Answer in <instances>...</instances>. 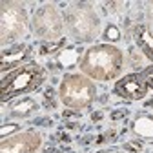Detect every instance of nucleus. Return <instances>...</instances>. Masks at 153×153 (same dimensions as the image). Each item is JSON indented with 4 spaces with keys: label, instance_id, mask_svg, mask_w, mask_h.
I'll return each mask as SVG.
<instances>
[{
    "label": "nucleus",
    "instance_id": "nucleus-16",
    "mask_svg": "<svg viewBox=\"0 0 153 153\" xmlns=\"http://www.w3.org/2000/svg\"><path fill=\"white\" fill-rule=\"evenodd\" d=\"M102 36H104V40H108V42H119L122 38V31H120V27L117 24H108V27H106Z\"/></svg>",
    "mask_w": 153,
    "mask_h": 153
},
{
    "label": "nucleus",
    "instance_id": "nucleus-20",
    "mask_svg": "<svg viewBox=\"0 0 153 153\" xmlns=\"http://www.w3.org/2000/svg\"><path fill=\"white\" fill-rule=\"evenodd\" d=\"M140 75L144 76V80H146L148 88H151V89H153V64H151V66H146V68L140 71Z\"/></svg>",
    "mask_w": 153,
    "mask_h": 153
},
{
    "label": "nucleus",
    "instance_id": "nucleus-21",
    "mask_svg": "<svg viewBox=\"0 0 153 153\" xmlns=\"http://www.w3.org/2000/svg\"><path fill=\"white\" fill-rule=\"evenodd\" d=\"M142 140H137V142H126L124 144V149L126 151H133V153H137V151H140L142 149Z\"/></svg>",
    "mask_w": 153,
    "mask_h": 153
},
{
    "label": "nucleus",
    "instance_id": "nucleus-13",
    "mask_svg": "<svg viewBox=\"0 0 153 153\" xmlns=\"http://www.w3.org/2000/svg\"><path fill=\"white\" fill-rule=\"evenodd\" d=\"M133 133L144 140H153V117L151 115H139V117L131 122Z\"/></svg>",
    "mask_w": 153,
    "mask_h": 153
},
{
    "label": "nucleus",
    "instance_id": "nucleus-10",
    "mask_svg": "<svg viewBox=\"0 0 153 153\" xmlns=\"http://www.w3.org/2000/svg\"><path fill=\"white\" fill-rule=\"evenodd\" d=\"M84 51L79 46H68L64 48L60 53H56L53 56V60L49 62V69L51 71H60V69H71L73 66L80 64Z\"/></svg>",
    "mask_w": 153,
    "mask_h": 153
},
{
    "label": "nucleus",
    "instance_id": "nucleus-1",
    "mask_svg": "<svg viewBox=\"0 0 153 153\" xmlns=\"http://www.w3.org/2000/svg\"><path fill=\"white\" fill-rule=\"evenodd\" d=\"M79 68L82 75L93 80L109 82L122 73L124 53L113 44H95L84 51Z\"/></svg>",
    "mask_w": 153,
    "mask_h": 153
},
{
    "label": "nucleus",
    "instance_id": "nucleus-19",
    "mask_svg": "<svg viewBox=\"0 0 153 153\" xmlns=\"http://www.w3.org/2000/svg\"><path fill=\"white\" fill-rule=\"evenodd\" d=\"M115 139H117V131L108 129L106 133H102V135H97V137H95V144H106V142H113Z\"/></svg>",
    "mask_w": 153,
    "mask_h": 153
},
{
    "label": "nucleus",
    "instance_id": "nucleus-14",
    "mask_svg": "<svg viewBox=\"0 0 153 153\" xmlns=\"http://www.w3.org/2000/svg\"><path fill=\"white\" fill-rule=\"evenodd\" d=\"M66 48V40L64 38H60V40H51V42H40L38 44V55H56L60 53L62 49Z\"/></svg>",
    "mask_w": 153,
    "mask_h": 153
},
{
    "label": "nucleus",
    "instance_id": "nucleus-11",
    "mask_svg": "<svg viewBox=\"0 0 153 153\" xmlns=\"http://www.w3.org/2000/svg\"><path fill=\"white\" fill-rule=\"evenodd\" d=\"M133 38H135L137 48L144 53V56L153 62V31L149 24H139L133 31Z\"/></svg>",
    "mask_w": 153,
    "mask_h": 153
},
{
    "label": "nucleus",
    "instance_id": "nucleus-15",
    "mask_svg": "<svg viewBox=\"0 0 153 153\" xmlns=\"http://www.w3.org/2000/svg\"><path fill=\"white\" fill-rule=\"evenodd\" d=\"M51 140L55 142V146H59V148H68V144L71 142V137H69V133L66 128H59L55 131V135H51Z\"/></svg>",
    "mask_w": 153,
    "mask_h": 153
},
{
    "label": "nucleus",
    "instance_id": "nucleus-6",
    "mask_svg": "<svg viewBox=\"0 0 153 153\" xmlns=\"http://www.w3.org/2000/svg\"><path fill=\"white\" fill-rule=\"evenodd\" d=\"M31 31L35 36H38L42 42L60 40L62 33L66 29L64 16L56 9L55 4H44L40 6L31 16Z\"/></svg>",
    "mask_w": 153,
    "mask_h": 153
},
{
    "label": "nucleus",
    "instance_id": "nucleus-23",
    "mask_svg": "<svg viewBox=\"0 0 153 153\" xmlns=\"http://www.w3.org/2000/svg\"><path fill=\"white\" fill-rule=\"evenodd\" d=\"M128 115H129L128 109H117L115 113H111V119H113V120H119V119H126Z\"/></svg>",
    "mask_w": 153,
    "mask_h": 153
},
{
    "label": "nucleus",
    "instance_id": "nucleus-7",
    "mask_svg": "<svg viewBox=\"0 0 153 153\" xmlns=\"http://www.w3.org/2000/svg\"><path fill=\"white\" fill-rule=\"evenodd\" d=\"M42 144V135L35 129L20 131L16 135L4 139L0 144V153H35Z\"/></svg>",
    "mask_w": 153,
    "mask_h": 153
},
{
    "label": "nucleus",
    "instance_id": "nucleus-25",
    "mask_svg": "<svg viewBox=\"0 0 153 153\" xmlns=\"http://www.w3.org/2000/svg\"><path fill=\"white\" fill-rule=\"evenodd\" d=\"M44 153H66L64 148H59V146H48L44 149Z\"/></svg>",
    "mask_w": 153,
    "mask_h": 153
},
{
    "label": "nucleus",
    "instance_id": "nucleus-27",
    "mask_svg": "<svg viewBox=\"0 0 153 153\" xmlns=\"http://www.w3.org/2000/svg\"><path fill=\"white\" fill-rule=\"evenodd\" d=\"M146 108H153V99H149V100L146 102Z\"/></svg>",
    "mask_w": 153,
    "mask_h": 153
},
{
    "label": "nucleus",
    "instance_id": "nucleus-22",
    "mask_svg": "<svg viewBox=\"0 0 153 153\" xmlns=\"http://www.w3.org/2000/svg\"><path fill=\"white\" fill-rule=\"evenodd\" d=\"M16 129H18V124H4L2 129H0V131H2V140L7 139V131L11 133V131H16Z\"/></svg>",
    "mask_w": 153,
    "mask_h": 153
},
{
    "label": "nucleus",
    "instance_id": "nucleus-24",
    "mask_svg": "<svg viewBox=\"0 0 153 153\" xmlns=\"http://www.w3.org/2000/svg\"><path fill=\"white\" fill-rule=\"evenodd\" d=\"M62 117H64V119H68V120H69V119H75V120H80V117H82V115H80L79 111H68V109H66V111L62 113Z\"/></svg>",
    "mask_w": 153,
    "mask_h": 153
},
{
    "label": "nucleus",
    "instance_id": "nucleus-12",
    "mask_svg": "<svg viewBox=\"0 0 153 153\" xmlns=\"http://www.w3.org/2000/svg\"><path fill=\"white\" fill-rule=\"evenodd\" d=\"M36 111H38V102L35 99H31V97H24V99L16 100L11 106L9 117H13V119H27Z\"/></svg>",
    "mask_w": 153,
    "mask_h": 153
},
{
    "label": "nucleus",
    "instance_id": "nucleus-5",
    "mask_svg": "<svg viewBox=\"0 0 153 153\" xmlns=\"http://www.w3.org/2000/svg\"><path fill=\"white\" fill-rule=\"evenodd\" d=\"M27 31V11L26 4L4 0L0 4V38L2 48L11 46Z\"/></svg>",
    "mask_w": 153,
    "mask_h": 153
},
{
    "label": "nucleus",
    "instance_id": "nucleus-9",
    "mask_svg": "<svg viewBox=\"0 0 153 153\" xmlns=\"http://www.w3.org/2000/svg\"><path fill=\"white\" fill-rule=\"evenodd\" d=\"M33 53H31V48L26 46V44H16V46H9L2 49L0 53V71L2 73H7L9 69H16L24 64L26 59H29Z\"/></svg>",
    "mask_w": 153,
    "mask_h": 153
},
{
    "label": "nucleus",
    "instance_id": "nucleus-28",
    "mask_svg": "<svg viewBox=\"0 0 153 153\" xmlns=\"http://www.w3.org/2000/svg\"><path fill=\"white\" fill-rule=\"evenodd\" d=\"M102 153H117V151H102Z\"/></svg>",
    "mask_w": 153,
    "mask_h": 153
},
{
    "label": "nucleus",
    "instance_id": "nucleus-3",
    "mask_svg": "<svg viewBox=\"0 0 153 153\" xmlns=\"http://www.w3.org/2000/svg\"><path fill=\"white\" fill-rule=\"evenodd\" d=\"M44 82H46V71L40 64L36 62L22 64L20 68H16L2 76V82H0L2 102L13 100L15 97H20L24 93H31L38 89Z\"/></svg>",
    "mask_w": 153,
    "mask_h": 153
},
{
    "label": "nucleus",
    "instance_id": "nucleus-26",
    "mask_svg": "<svg viewBox=\"0 0 153 153\" xmlns=\"http://www.w3.org/2000/svg\"><path fill=\"white\" fill-rule=\"evenodd\" d=\"M102 117H104V113H102V111H97V113H93V115H91V119H93L95 122H97V120H100Z\"/></svg>",
    "mask_w": 153,
    "mask_h": 153
},
{
    "label": "nucleus",
    "instance_id": "nucleus-4",
    "mask_svg": "<svg viewBox=\"0 0 153 153\" xmlns=\"http://www.w3.org/2000/svg\"><path fill=\"white\" fill-rule=\"evenodd\" d=\"M59 97L69 109H84L97 99V86L82 73H68L60 82Z\"/></svg>",
    "mask_w": 153,
    "mask_h": 153
},
{
    "label": "nucleus",
    "instance_id": "nucleus-18",
    "mask_svg": "<svg viewBox=\"0 0 153 153\" xmlns=\"http://www.w3.org/2000/svg\"><path fill=\"white\" fill-rule=\"evenodd\" d=\"M55 97H56V95H55L53 88H48L44 91V100H42V104H44L46 109H55L56 108V99Z\"/></svg>",
    "mask_w": 153,
    "mask_h": 153
},
{
    "label": "nucleus",
    "instance_id": "nucleus-2",
    "mask_svg": "<svg viewBox=\"0 0 153 153\" xmlns=\"http://www.w3.org/2000/svg\"><path fill=\"white\" fill-rule=\"evenodd\" d=\"M64 26L69 36L76 42H93L100 35V18L93 4L86 2H71L64 6L62 11Z\"/></svg>",
    "mask_w": 153,
    "mask_h": 153
},
{
    "label": "nucleus",
    "instance_id": "nucleus-8",
    "mask_svg": "<svg viewBox=\"0 0 153 153\" xmlns=\"http://www.w3.org/2000/svg\"><path fill=\"white\" fill-rule=\"evenodd\" d=\"M113 91L126 100H142L148 93V84L140 73H129L115 82Z\"/></svg>",
    "mask_w": 153,
    "mask_h": 153
},
{
    "label": "nucleus",
    "instance_id": "nucleus-17",
    "mask_svg": "<svg viewBox=\"0 0 153 153\" xmlns=\"http://www.w3.org/2000/svg\"><path fill=\"white\" fill-rule=\"evenodd\" d=\"M140 53H142V51H140L137 46L129 49L128 55H129V59H131V62H129L131 68H135V69H140V68H142V55H140ZM142 69H144V68H142Z\"/></svg>",
    "mask_w": 153,
    "mask_h": 153
}]
</instances>
